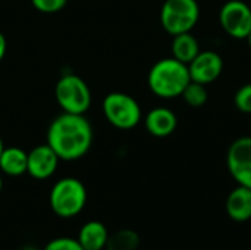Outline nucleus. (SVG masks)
Segmentation results:
<instances>
[{
	"mask_svg": "<svg viewBox=\"0 0 251 250\" xmlns=\"http://www.w3.org/2000/svg\"><path fill=\"white\" fill-rule=\"evenodd\" d=\"M3 149H4V144H3V139H1V136H0V155H1V152H3Z\"/></svg>",
	"mask_w": 251,
	"mask_h": 250,
	"instance_id": "nucleus-23",
	"label": "nucleus"
},
{
	"mask_svg": "<svg viewBox=\"0 0 251 250\" xmlns=\"http://www.w3.org/2000/svg\"><path fill=\"white\" fill-rule=\"evenodd\" d=\"M225 211L234 222H247L251 220V189L237 186L226 197Z\"/></svg>",
	"mask_w": 251,
	"mask_h": 250,
	"instance_id": "nucleus-12",
	"label": "nucleus"
},
{
	"mask_svg": "<svg viewBox=\"0 0 251 250\" xmlns=\"http://www.w3.org/2000/svg\"><path fill=\"white\" fill-rule=\"evenodd\" d=\"M43 250H84L82 246L79 245V242L76 239H71V237H57L53 239L51 242H49L46 245V248Z\"/></svg>",
	"mask_w": 251,
	"mask_h": 250,
	"instance_id": "nucleus-19",
	"label": "nucleus"
},
{
	"mask_svg": "<svg viewBox=\"0 0 251 250\" xmlns=\"http://www.w3.org/2000/svg\"><path fill=\"white\" fill-rule=\"evenodd\" d=\"M188 65L176 60L175 57H163L157 60L149 71L147 85L150 91L159 99L181 97L185 87L190 84Z\"/></svg>",
	"mask_w": 251,
	"mask_h": 250,
	"instance_id": "nucleus-2",
	"label": "nucleus"
},
{
	"mask_svg": "<svg viewBox=\"0 0 251 250\" xmlns=\"http://www.w3.org/2000/svg\"><path fill=\"white\" fill-rule=\"evenodd\" d=\"M200 19L197 0H165L160 7V24L169 35L191 32Z\"/></svg>",
	"mask_w": 251,
	"mask_h": 250,
	"instance_id": "nucleus-4",
	"label": "nucleus"
},
{
	"mask_svg": "<svg viewBox=\"0 0 251 250\" xmlns=\"http://www.w3.org/2000/svg\"><path fill=\"white\" fill-rule=\"evenodd\" d=\"M93 127L84 115L62 112L47 130V144L60 161H78L84 158L93 144Z\"/></svg>",
	"mask_w": 251,
	"mask_h": 250,
	"instance_id": "nucleus-1",
	"label": "nucleus"
},
{
	"mask_svg": "<svg viewBox=\"0 0 251 250\" xmlns=\"http://www.w3.org/2000/svg\"><path fill=\"white\" fill-rule=\"evenodd\" d=\"M76 240L84 250H104L109 240V230L100 221H88L79 228Z\"/></svg>",
	"mask_w": 251,
	"mask_h": 250,
	"instance_id": "nucleus-13",
	"label": "nucleus"
},
{
	"mask_svg": "<svg viewBox=\"0 0 251 250\" xmlns=\"http://www.w3.org/2000/svg\"><path fill=\"white\" fill-rule=\"evenodd\" d=\"M249 4H250V7H251V0H249Z\"/></svg>",
	"mask_w": 251,
	"mask_h": 250,
	"instance_id": "nucleus-26",
	"label": "nucleus"
},
{
	"mask_svg": "<svg viewBox=\"0 0 251 250\" xmlns=\"http://www.w3.org/2000/svg\"><path fill=\"white\" fill-rule=\"evenodd\" d=\"M68 0H31V4L43 13H56L65 7Z\"/></svg>",
	"mask_w": 251,
	"mask_h": 250,
	"instance_id": "nucleus-20",
	"label": "nucleus"
},
{
	"mask_svg": "<svg viewBox=\"0 0 251 250\" xmlns=\"http://www.w3.org/2000/svg\"><path fill=\"white\" fill-rule=\"evenodd\" d=\"M59 161V156L47 143L35 146L28 152L26 174L35 180H47L56 172Z\"/></svg>",
	"mask_w": 251,
	"mask_h": 250,
	"instance_id": "nucleus-10",
	"label": "nucleus"
},
{
	"mask_svg": "<svg viewBox=\"0 0 251 250\" xmlns=\"http://www.w3.org/2000/svg\"><path fill=\"white\" fill-rule=\"evenodd\" d=\"M226 167L238 186L251 189V136L238 137L229 144Z\"/></svg>",
	"mask_w": 251,
	"mask_h": 250,
	"instance_id": "nucleus-8",
	"label": "nucleus"
},
{
	"mask_svg": "<svg viewBox=\"0 0 251 250\" xmlns=\"http://www.w3.org/2000/svg\"><path fill=\"white\" fill-rule=\"evenodd\" d=\"M1 190H3V180H1V175H0V193H1Z\"/></svg>",
	"mask_w": 251,
	"mask_h": 250,
	"instance_id": "nucleus-24",
	"label": "nucleus"
},
{
	"mask_svg": "<svg viewBox=\"0 0 251 250\" xmlns=\"http://www.w3.org/2000/svg\"><path fill=\"white\" fill-rule=\"evenodd\" d=\"M50 208L60 218H74L82 212L87 203V189L78 178L65 177L50 190Z\"/></svg>",
	"mask_w": 251,
	"mask_h": 250,
	"instance_id": "nucleus-3",
	"label": "nucleus"
},
{
	"mask_svg": "<svg viewBox=\"0 0 251 250\" xmlns=\"http://www.w3.org/2000/svg\"><path fill=\"white\" fill-rule=\"evenodd\" d=\"M171 52H172V57L188 65L200 53V44L199 40L191 32H182L174 35L171 43Z\"/></svg>",
	"mask_w": 251,
	"mask_h": 250,
	"instance_id": "nucleus-15",
	"label": "nucleus"
},
{
	"mask_svg": "<svg viewBox=\"0 0 251 250\" xmlns=\"http://www.w3.org/2000/svg\"><path fill=\"white\" fill-rule=\"evenodd\" d=\"M219 24L229 37L246 40L251 31V7L249 1H225L219 10Z\"/></svg>",
	"mask_w": 251,
	"mask_h": 250,
	"instance_id": "nucleus-7",
	"label": "nucleus"
},
{
	"mask_svg": "<svg viewBox=\"0 0 251 250\" xmlns=\"http://www.w3.org/2000/svg\"><path fill=\"white\" fill-rule=\"evenodd\" d=\"M181 97L184 99V102L188 106H191V108H201L209 100L207 85L200 84V83H196V81H190V84L182 91Z\"/></svg>",
	"mask_w": 251,
	"mask_h": 250,
	"instance_id": "nucleus-17",
	"label": "nucleus"
},
{
	"mask_svg": "<svg viewBox=\"0 0 251 250\" xmlns=\"http://www.w3.org/2000/svg\"><path fill=\"white\" fill-rule=\"evenodd\" d=\"M144 125L149 134L157 139H165L174 134L178 127V118L174 111L165 106L153 108L144 118Z\"/></svg>",
	"mask_w": 251,
	"mask_h": 250,
	"instance_id": "nucleus-11",
	"label": "nucleus"
},
{
	"mask_svg": "<svg viewBox=\"0 0 251 250\" xmlns=\"http://www.w3.org/2000/svg\"><path fill=\"white\" fill-rule=\"evenodd\" d=\"M234 105L240 112L251 115V83L241 85L237 90L234 96Z\"/></svg>",
	"mask_w": 251,
	"mask_h": 250,
	"instance_id": "nucleus-18",
	"label": "nucleus"
},
{
	"mask_svg": "<svg viewBox=\"0 0 251 250\" xmlns=\"http://www.w3.org/2000/svg\"><path fill=\"white\" fill-rule=\"evenodd\" d=\"M28 152L21 147H4L0 155V171L9 177H21L26 174Z\"/></svg>",
	"mask_w": 251,
	"mask_h": 250,
	"instance_id": "nucleus-14",
	"label": "nucleus"
},
{
	"mask_svg": "<svg viewBox=\"0 0 251 250\" xmlns=\"http://www.w3.org/2000/svg\"><path fill=\"white\" fill-rule=\"evenodd\" d=\"M101 108L109 124L118 130H132L143 119L140 103L126 93H109L103 99Z\"/></svg>",
	"mask_w": 251,
	"mask_h": 250,
	"instance_id": "nucleus-6",
	"label": "nucleus"
},
{
	"mask_svg": "<svg viewBox=\"0 0 251 250\" xmlns=\"http://www.w3.org/2000/svg\"><path fill=\"white\" fill-rule=\"evenodd\" d=\"M246 41H247V44H249V47L251 49V31H250V34L247 35V38H246Z\"/></svg>",
	"mask_w": 251,
	"mask_h": 250,
	"instance_id": "nucleus-22",
	"label": "nucleus"
},
{
	"mask_svg": "<svg viewBox=\"0 0 251 250\" xmlns=\"http://www.w3.org/2000/svg\"><path fill=\"white\" fill-rule=\"evenodd\" d=\"M6 49H7V41H6L4 34L0 31V62L3 60V57L6 55Z\"/></svg>",
	"mask_w": 251,
	"mask_h": 250,
	"instance_id": "nucleus-21",
	"label": "nucleus"
},
{
	"mask_svg": "<svg viewBox=\"0 0 251 250\" xmlns=\"http://www.w3.org/2000/svg\"><path fill=\"white\" fill-rule=\"evenodd\" d=\"M57 105L66 113L84 115L91 106V91L88 84L75 74L60 77L54 87Z\"/></svg>",
	"mask_w": 251,
	"mask_h": 250,
	"instance_id": "nucleus-5",
	"label": "nucleus"
},
{
	"mask_svg": "<svg viewBox=\"0 0 251 250\" xmlns=\"http://www.w3.org/2000/svg\"><path fill=\"white\" fill-rule=\"evenodd\" d=\"M224 71V59L215 50H200V53L188 63L191 81L209 85L215 83Z\"/></svg>",
	"mask_w": 251,
	"mask_h": 250,
	"instance_id": "nucleus-9",
	"label": "nucleus"
},
{
	"mask_svg": "<svg viewBox=\"0 0 251 250\" xmlns=\"http://www.w3.org/2000/svg\"><path fill=\"white\" fill-rule=\"evenodd\" d=\"M22 250H37L35 248H31V246H28V248H25V249H22Z\"/></svg>",
	"mask_w": 251,
	"mask_h": 250,
	"instance_id": "nucleus-25",
	"label": "nucleus"
},
{
	"mask_svg": "<svg viewBox=\"0 0 251 250\" xmlns=\"http://www.w3.org/2000/svg\"><path fill=\"white\" fill-rule=\"evenodd\" d=\"M140 246V236L134 230H119L115 234H109V240L104 250H137Z\"/></svg>",
	"mask_w": 251,
	"mask_h": 250,
	"instance_id": "nucleus-16",
	"label": "nucleus"
}]
</instances>
